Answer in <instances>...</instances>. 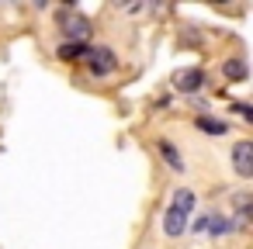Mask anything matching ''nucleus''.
Listing matches in <instances>:
<instances>
[{"label":"nucleus","instance_id":"f03ea898","mask_svg":"<svg viewBox=\"0 0 253 249\" xmlns=\"http://www.w3.org/2000/svg\"><path fill=\"white\" fill-rule=\"evenodd\" d=\"M87 63H90V70H94L97 76H104V73H111V70L118 66L115 52H111V49H104V45H97V49H87Z\"/></svg>","mask_w":253,"mask_h":249},{"label":"nucleus","instance_id":"0eeeda50","mask_svg":"<svg viewBox=\"0 0 253 249\" xmlns=\"http://www.w3.org/2000/svg\"><path fill=\"white\" fill-rule=\"evenodd\" d=\"M160 156L170 163V170H177V173H184V163H180V152L170 145V142H160Z\"/></svg>","mask_w":253,"mask_h":249},{"label":"nucleus","instance_id":"7ed1b4c3","mask_svg":"<svg viewBox=\"0 0 253 249\" xmlns=\"http://www.w3.org/2000/svg\"><path fill=\"white\" fill-rule=\"evenodd\" d=\"M232 166L239 177H253V142H236L232 145Z\"/></svg>","mask_w":253,"mask_h":249},{"label":"nucleus","instance_id":"1a4fd4ad","mask_svg":"<svg viewBox=\"0 0 253 249\" xmlns=\"http://www.w3.org/2000/svg\"><path fill=\"white\" fill-rule=\"evenodd\" d=\"M225 76H229V80H243V76H246V63H243V59H229V63H225Z\"/></svg>","mask_w":253,"mask_h":249},{"label":"nucleus","instance_id":"9d476101","mask_svg":"<svg viewBox=\"0 0 253 249\" xmlns=\"http://www.w3.org/2000/svg\"><path fill=\"white\" fill-rule=\"evenodd\" d=\"M208 221H211V225H208L205 232H211V235H225V232L232 228V225H229V218H208Z\"/></svg>","mask_w":253,"mask_h":249},{"label":"nucleus","instance_id":"20e7f679","mask_svg":"<svg viewBox=\"0 0 253 249\" xmlns=\"http://www.w3.org/2000/svg\"><path fill=\"white\" fill-rule=\"evenodd\" d=\"M201 83H205V73H201L198 66H194V70H184V73H177V76H173V87H177L180 94H194Z\"/></svg>","mask_w":253,"mask_h":249},{"label":"nucleus","instance_id":"6e6552de","mask_svg":"<svg viewBox=\"0 0 253 249\" xmlns=\"http://www.w3.org/2000/svg\"><path fill=\"white\" fill-rule=\"evenodd\" d=\"M198 128L201 132H211V135H225V121H215V118H198Z\"/></svg>","mask_w":253,"mask_h":249},{"label":"nucleus","instance_id":"f257e3e1","mask_svg":"<svg viewBox=\"0 0 253 249\" xmlns=\"http://www.w3.org/2000/svg\"><path fill=\"white\" fill-rule=\"evenodd\" d=\"M194 204H198V194H194V190H187V187L173 190V201H170V208L163 211V232H167L170 239H177V235L187 228V218H191Z\"/></svg>","mask_w":253,"mask_h":249},{"label":"nucleus","instance_id":"423d86ee","mask_svg":"<svg viewBox=\"0 0 253 249\" xmlns=\"http://www.w3.org/2000/svg\"><path fill=\"white\" fill-rule=\"evenodd\" d=\"M87 49H90L87 42H70V45H59V52H56V56L70 63V59H80V56H87Z\"/></svg>","mask_w":253,"mask_h":249},{"label":"nucleus","instance_id":"39448f33","mask_svg":"<svg viewBox=\"0 0 253 249\" xmlns=\"http://www.w3.org/2000/svg\"><path fill=\"white\" fill-rule=\"evenodd\" d=\"M63 35H66V38H87V35H90V21L80 18V14H73V18L63 21Z\"/></svg>","mask_w":253,"mask_h":249}]
</instances>
